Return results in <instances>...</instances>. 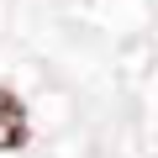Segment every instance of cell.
<instances>
[{"mask_svg": "<svg viewBox=\"0 0 158 158\" xmlns=\"http://www.w3.org/2000/svg\"><path fill=\"white\" fill-rule=\"evenodd\" d=\"M32 137V121H27V106L16 100V90L0 85V148H21Z\"/></svg>", "mask_w": 158, "mask_h": 158, "instance_id": "6da1fadb", "label": "cell"}]
</instances>
